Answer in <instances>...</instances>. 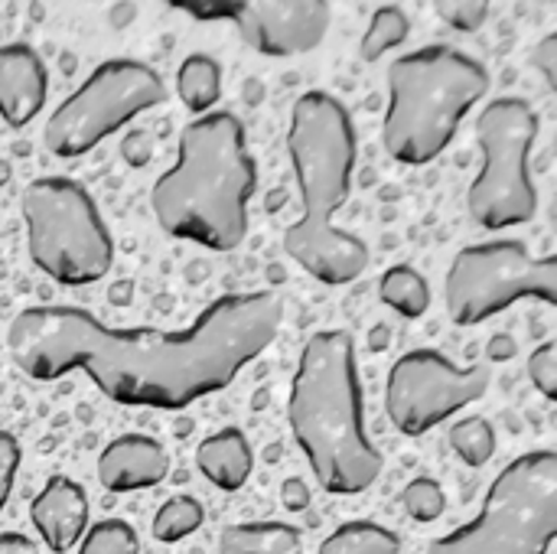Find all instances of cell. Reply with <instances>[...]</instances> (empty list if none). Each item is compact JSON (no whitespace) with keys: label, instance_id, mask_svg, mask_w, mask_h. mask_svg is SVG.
Wrapping results in <instances>:
<instances>
[{"label":"cell","instance_id":"obj_26","mask_svg":"<svg viewBox=\"0 0 557 554\" xmlns=\"http://www.w3.org/2000/svg\"><path fill=\"white\" fill-rule=\"evenodd\" d=\"M529 379L532 385L545 395V398H557V343L548 340L542 343L532 359H529Z\"/></svg>","mask_w":557,"mask_h":554},{"label":"cell","instance_id":"obj_18","mask_svg":"<svg viewBox=\"0 0 557 554\" xmlns=\"http://www.w3.org/2000/svg\"><path fill=\"white\" fill-rule=\"evenodd\" d=\"M176 91L183 98V104L193 111V114H209V108L219 101L222 95V65L212 59V56H189L183 65H180V75H176Z\"/></svg>","mask_w":557,"mask_h":554},{"label":"cell","instance_id":"obj_31","mask_svg":"<svg viewBox=\"0 0 557 554\" xmlns=\"http://www.w3.org/2000/svg\"><path fill=\"white\" fill-rule=\"evenodd\" d=\"M0 554H39V552H36V545H33L26 535L7 532V535H0Z\"/></svg>","mask_w":557,"mask_h":554},{"label":"cell","instance_id":"obj_10","mask_svg":"<svg viewBox=\"0 0 557 554\" xmlns=\"http://www.w3.org/2000/svg\"><path fill=\"white\" fill-rule=\"evenodd\" d=\"M447 313L457 327H476L516 300H557V258H532L522 242H483L467 245L444 284Z\"/></svg>","mask_w":557,"mask_h":554},{"label":"cell","instance_id":"obj_19","mask_svg":"<svg viewBox=\"0 0 557 554\" xmlns=\"http://www.w3.org/2000/svg\"><path fill=\"white\" fill-rule=\"evenodd\" d=\"M382 304H388L392 310H398L401 317H424L431 307V287L424 281L421 271H414L411 264H395L382 274L379 284Z\"/></svg>","mask_w":557,"mask_h":554},{"label":"cell","instance_id":"obj_12","mask_svg":"<svg viewBox=\"0 0 557 554\" xmlns=\"http://www.w3.org/2000/svg\"><path fill=\"white\" fill-rule=\"evenodd\" d=\"M232 20L261 56H300L323 42L330 3L323 0H235Z\"/></svg>","mask_w":557,"mask_h":554},{"label":"cell","instance_id":"obj_28","mask_svg":"<svg viewBox=\"0 0 557 554\" xmlns=\"http://www.w3.org/2000/svg\"><path fill=\"white\" fill-rule=\"evenodd\" d=\"M16 467H20V444L13 434L0 431V513L10 500L13 480H16Z\"/></svg>","mask_w":557,"mask_h":554},{"label":"cell","instance_id":"obj_14","mask_svg":"<svg viewBox=\"0 0 557 554\" xmlns=\"http://www.w3.org/2000/svg\"><path fill=\"white\" fill-rule=\"evenodd\" d=\"M29 519L46 542V549L55 554L69 552L88 526V496L85 490L69 477H52L42 493L29 506Z\"/></svg>","mask_w":557,"mask_h":554},{"label":"cell","instance_id":"obj_6","mask_svg":"<svg viewBox=\"0 0 557 554\" xmlns=\"http://www.w3.org/2000/svg\"><path fill=\"white\" fill-rule=\"evenodd\" d=\"M557 535V457L532 451L490 487L480 516L431 542L428 554H548Z\"/></svg>","mask_w":557,"mask_h":554},{"label":"cell","instance_id":"obj_24","mask_svg":"<svg viewBox=\"0 0 557 554\" xmlns=\"http://www.w3.org/2000/svg\"><path fill=\"white\" fill-rule=\"evenodd\" d=\"M78 554H140L137 532L121 519H104L88 529Z\"/></svg>","mask_w":557,"mask_h":554},{"label":"cell","instance_id":"obj_21","mask_svg":"<svg viewBox=\"0 0 557 554\" xmlns=\"http://www.w3.org/2000/svg\"><path fill=\"white\" fill-rule=\"evenodd\" d=\"M408 13L401 7H379L369 20V29L362 36V59L375 62L382 59L388 49L401 46L408 39Z\"/></svg>","mask_w":557,"mask_h":554},{"label":"cell","instance_id":"obj_13","mask_svg":"<svg viewBox=\"0 0 557 554\" xmlns=\"http://www.w3.org/2000/svg\"><path fill=\"white\" fill-rule=\"evenodd\" d=\"M170 473V457L160 441L144 434H124L111 441L98 457V480L111 493L150 490Z\"/></svg>","mask_w":557,"mask_h":554},{"label":"cell","instance_id":"obj_25","mask_svg":"<svg viewBox=\"0 0 557 554\" xmlns=\"http://www.w3.org/2000/svg\"><path fill=\"white\" fill-rule=\"evenodd\" d=\"M401 506L408 509V516H411L414 522H434V519H441V516H444V509H447V496H444V490H441V483H437V480L418 477V480H411V483L405 487V493H401Z\"/></svg>","mask_w":557,"mask_h":554},{"label":"cell","instance_id":"obj_27","mask_svg":"<svg viewBox=\"0 0 557 554\" xmlns=\"http://www.w3.org/2000/svg\"><path fill=\"white\" fill-rule=\"evenodd\" d=\"M437 13L444 16V23L457 26V29H480L486 23V13H490V3L483 0H441L437 3Z\"/></svg>","mask_w":557,"mask_h":554},{"label":"cell","instance_id":"obj_9","mask_svg":"<svg viewBox=\"0 0 557 554\" xmlns=\"http://www.w3.org/2000/svg\"><path fill=\"white\" fill-rule=\"evenodd\" d=\"M163 98L166 88L147 62L108 59L52 111L42 140L55 157L88 153Z\"/></svg>","mask_w":557,"mask_h":554},{"label":"cell","instance_id":"obj_1","mask_svg":"<svg viewBox=\"0 0 557 554\" xmlns=\"http://www.w3.org/2000/svg\"><path fill=\"white\" fill-rule=\"evenodd\" d=\"M281 320L271 291L225 294L186 330H117L78 307H26L7 327V353L36 382L85 372L117 405L183 411L255 362Z\"/></svg>","mask_w":557,"mask_h":554},{"label":"cell","instance_id":"obj_22","mask_svg":"<svg viewBox=\"0 0 557 554\" xmlns=\"http://www.w3.org/2000/svg\"><path fill=\"white\" fill-rule=\"evenodd\" d=\"M202 519H206V513H202V506L193 496H173L153 516V539L173 545V542L193 535L202 526Z\"/></svg>","mask_w":557,"mask_h":554},{"label":"cell","instance_id":"obj_30","mask_svg":"<svg viewBox=\"0 0 557 554\" xmlns=\"http://www.w3.org/2000/svg\"><path fill=\"white\" fill-rule=\"evenodd\" d=\"M307 503H310L307 487H304L300 480H287V483H284V506H287V509H304Z\"/></svg>","mask_w":557,"mask_h":554},{"label":"cell","instance_id":"obj_8","mask_svg":"<svg viewBox=\"0 0 557 554\" xmlns=\"http://www.w3.org/2000/svg\"><path fill=\"white\" fill-rule=\"evenodd\" d=\"M483 170L467 193L476 225L496 232L532 222L539 189L529 176V153L539 140V114L525 98H496L476 121Z\"/></svg>","mask_w":557,"mask_h":554},{"label":"cell","instance_id":"obj_17","mask_svg":"<svg viewBox=\"0 0 557 554\" xmlns=\"http://www.w3.org/2000/svg\"><path fill=\"white\" fill-rule=\"evenodd\" d=\"M219 554H304V539L287 522H245L222 532Z\"/></svg>","mask_w":557,"mask_h":554},{"label":"cell","instance_id":"obj_29","mask_svg":"<svg viewBox=\"0 0 557 554\" xmlns=\"http://www.w3.org/2000/svg\"><path fill=\"white\" fill-rule=\"evenodd\" d=\"M532 62L542 69V75L548 78V85L557 88V36H545L539 42V49L532 52Z\"/></svg>","mask_w":557,"mask_h":554},{"label":"cell","instance_id":"obj_20","mask_svg":"<svg viewBox=\"0 0 557 554\" xmlns=\"http://www.w3.org/2000/svg\"><path fill=\"white\" fill-rule=\"evenodd\" d=\"M401 542L392 529L375 522H346L323 545L320 554H398Z\"/></svg>","mask_w":557,"mask_h":554},{"label":"cell","instance_id":"obj_4","mask_svg":"<svg viewBox=\"0 0 557 554\" xmlns=\"http://www.w3.org/2000/svg\"><path fill=\"white\" fill-rule=\"evenodd\" d=\"M287 418L313 477L326 493L356 496L379 480L382 454L366 434L356 343L349 333L323 330L307 340L294 376Z\"/></svg>","mask_w":557,"mask_h":554},{"label":"cell","instance_id":"obj_15","mask_svg":"<svg viewBox=\"0 0 557 554\" xmlns=\"http://www.w3.org/2000/svg\"><path fill=\"white\" fill-rule=\"evenodd\" d=\"M46 104V65L26 42L0 46V118L10 127L29 124Z\"/></svg>","mask_w":557,"mask_h":554},{"label":"cell","instance_id":"obj_3","mask_svg":"<svg viewBox=\"0 0 557 554\" xmlns=\"http://www.w3.org/2000/svg\"><path fill=\"white\" fill-rule=\"evenodd\" d=\"M258 167L245 127L228 111H209L183 127L180 157L150 193L153 216L166 235L232 251L248 238V202Z\"/></svg>","mask_w":557,"mask_h":554},{"label":"cell","instance_id":"obj_5","mask_svg":"<svg viewBox=\"0 0 557 554\" xmlns=\"http://www.w3.org/2000/svg\"><path fill=\"white\" fill-rule=\"evenodd\" d=\"M490 91V72L450 46H428L388 69L385 150L408 167L431 163L447 150L467 111Z\"/></svg>","mask_w":557,"mask_h":554},{"label":"cell","instance_id":"obj_16","mask_svg":"<svg viewBox=\"0 0 557 554\" xmlns=\"http://www.w3.org/2000/svg\"><path fill=\"white\" fill-rule=\"evenodd\" d=\"M196 464L202 470V477L225 490V493H235L248 483L251 477V467H255V457H251V444L248 438L238 431V428H225L212 438H206L196 451Z\"/></svg>","mask_w":557,"mask_h":554},{"label":"cell","instance_id":"obj_23","mask_svg":"<svg viewBox=\"0 0 557 554\" xmlns=\"http://www.w3.org/2000/svg\"><path fill=\"white\" fill-rule=\"evenodd\" d=\"M450 447L457 451V457L467 464V467H483L493 460L496 454V434H493V424L486 418H463L454 424L450 431Z\"/></svg>","mask_w":557,"mask_h":554},{"label":"cell","instance_id":"obj_2","mask_svg":"<svg viewBox=\"0 0 557 554\" xmlns=\"http://www.w3.org/2000/svg\"><path fill=\"white\" fill-rule=\"evenodd\" d=\"M287 153L300 183L304 216L287 229L284 251L323 284H352L369 268V248L336 225L356 170V127L339 98L307 91L287 127Z\"/></svg>","mask_w":557,"mask_h":554},{"label":"cell","instance_id":"obj_11","mask_svg":"<svg viewBox=\"0 0 557 554\" xmlns=\"http://www.w3.org/2000/svg\"><path fill=\"white\" fill-rule=\"evenodd\" d=\"M486 389V366L460 369L437 349H411L388 372L385 408L401 434L421 438L441 421L454 418L470 402L483 398Z\"/></svg>","mask_w":557,"mask_h":554},{"label":"cell","instance_id":"obj_7","mask_svg":"<svg viewBox=\"0 0 557 554\" xmlns=\"http://www.w3.org/2000/svg\"><path fill=\"white\" fill-rule=\"evenodd\" d=\"M26 245L33 264L55 284L82 287L111 271L114 238L88 196V189L65 176H42L23 189Z\"/></svg>","mask_w":557,"mask_h":554}]
</instances>
